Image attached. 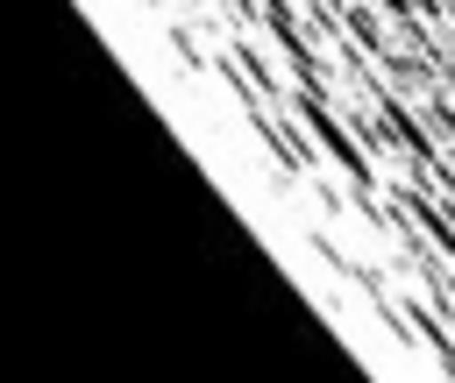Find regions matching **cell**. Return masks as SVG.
<instances>
[{
  "label": "cell",
  "instance_id": "1",
  "mask_svg": "<svg viewBox=\"0 0 455 383\" xmlns=\"http://www.w3.org/2000/svg\"><path fill=\"white\" fill-rule=\"evenodd\" d=\"M291 121L306 128V142H320V156H327V163H334V170H341L355 192H370V184H377V163H370V149L348 135V121H341V113H334V106H327L313 85H299V99H291Z\"/></svg>",
  "mask_w": 455,
  "mask_h": 383
},
{
  "label": "cell",
  "instance_id": "2",
  "mask_svg": "<svg viewBox=\"0 0 455 383\" xmlns=\"http://www.w3.org/2000/svg\"><path fill=\"white\" fill-rule=\"evenodd\" d=\"M263 7V28H270V43L284 50V64H291V78L299 85H313L320 78V64H313V50H306V35H299V21H291V7L284 0H256Z\"/></svg>",
  "mask_w": 455,
  "mask_h": 383
},
{
  "label": "cell",
  "instance_id": "4",
  "mask_svg": "<svg viewBox=\"0 0 455 383\" xmlns=\"http://www.w3.org/2000/svg\"><path fill=\"white\" fill-rule=\"evenodd\" d=\"M384 14H398V21H412V0H377Z\"/></svg>",
  "mask_w": 455,
  "mask_h": 383
},
{
  "label": "cell",
  "instance_id": "3",
  "mask_svg": "<svg viewBox=\"0 0 455 383\" xmlns=\"http://www.w3.org/2000/svg\"><path fill=\"white\" fill-rule=\"evenodd\" d=\"M391 199L405 206V220H412L419 234H434V248H441V262L455 270V227H448V213H441V206H434L427 192H391Z\"/></svg>",
  "mask_w": 455,
  "mask_h": 383
}]
</instances>
